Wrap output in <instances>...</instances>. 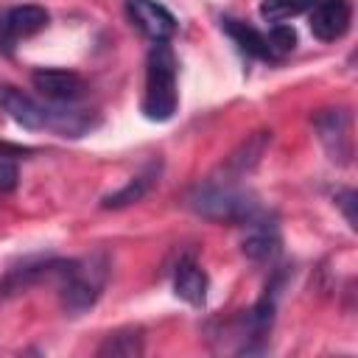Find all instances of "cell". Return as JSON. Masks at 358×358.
<instances>
[{
	"label": "cell",
	"instance_id": "cell-6",
	"mask_svg": "<svg viewBox=\"0 0 358 358\" xmlns=\"http://www.w3.org/2000/svg\"><path fill=\"white\" fill-rule=\"evenodd\" d=\"M48 20H50L48 11L42 6H34V3L8 8L0 17V48L3 50H11L17 39H25V36L39 34L48 25Z\"/></svg>",
	"mask_w": 358,
	"mask_h": 358
},
{
	"label": "cell",
	"instance_id": "cell-15",
	"mask_svg": "<svg viewBox=\"0 0 358 358\" xmlns=\"http://www.w3.org/2000/svg\"><path fill=\"white\" fill-rule=\"evenodd\" d=\"M151 176H154V171H148V173H140V176H134L126 187H120L117 193H109L106 199H103V207H123V204H131V201H140L143 196H145V190L151 187Z\"/></svg>",
	"mask_w": 358,
	"mask_h": 358
},
{
	"label": "cell",
	"instance_id": "cell-7",
	"mask_svg": "<svg viewBox=\"0 0 358 358\" xmlns=\"http://www.w3.org/2000/svg\"><path fill=\"white\" fill-rule=\"evenodd\" d=\"M126 11L131 22L154 42H168L176 34V17L154 0H126Z\"/></svg>",
	"mask_w": 358,
	"mask_h": 358
},
{
	"label": "cell",
	"instance_id": "cell-18",
	"mask_svg": "<svg viewBox=\"0 0 358 358\" xmlns=\"http://www.w3.org/2000/svg\"><path fill=\"white\" fill-rule=\"evenodd\" d=\"M352 201H355V193L352 190H344V196H341V204H344V210H347V221L355 227V215H352Z\"/></svg>",
	"mask_w": 358,
	"mask_h": 358
},
{
	"label": "cell",
	"instance_id": "cell-9",
	"mask_svg": "<svg viewBox=\"0 0 358 358\" xmlns=\"http://www.w3.org/2000/svg\"><path fill=\"white\" fill-rule=\"evenodd\" d=\"M319 140L324 143L330 159L350 162L352 145H350V115L344 109H324L316 115Z\"/></svg>",
	"mask_w": 358,
	"mask_h": 358
},
{
	"label": "cell",
	"instance_id": "cell-5",
	"mask_svg": "<svg viewBox=\"0 0 358 358\" xmlns=\"http://www.w3.org/2000/svg\"><path fill=\"white\" fill-rule=\"evenodd\" d=\"M310 34L322 42H336L350 31L352 22V8L347 0H316L313 8L308 11Z\"/></svg>",
	"mask_w": 358,
	"mask_h": 358
},
{
	"label": "cell",
	"instance_id": "cell-14",
	"mask_svg": "<svg viewBox=\"0 0 358 358\" xmlns=\"http://www.w3.org/2000/svg\"><path fill=\"white\" fill-rule=\"evenodd\" d=\"M316 0H263L260 3V17L268 22H282L291 17H299L313 8Z\"/></svg>",
	"mask_w": 358,
	"mask_h": 358
},
{
	"label": "cell",
	"instance_id": "cell-8",
	"mask_svg": "<svg viewBox=\"0 0 358 358\" xmlns=\"http://www.w3.org/2000/svg\"><path fill=\"white\" fill-rule=\"evenodd\" d=\"M0 106L6 109V115L22 126V129H31V131H39V129H48V117H50V106H42L36 103L31 95H25L22 90L17 87H0Z\"/></svg>",
	"mask_w": 358,
	"mask_h": 358
},
{
	"label": "cell",
	"instance_id": "cell-10",
	"mask_svg": "<svg viewBox=\"0 0 358 358\" xmlns=\"http://www.w3.org/2000/svg\"><path fill=\"white\" fill-rule=\"evenodd\" d=\"M207 288H210V280H207L204 268L190 255L179 257V263L173 268V291H176V296L185 299L187 305H204Z\"/></svg>",
	"mask_w": 358,
	"mask_h": 358
},
{
	"label": "cell",
	"instance_id": "cell-16",
	"mask_svg": "<svg viewBox=\"0 0 358 358\" xmlns=\"http://www.w3.org/2000/svg\"><path fill=\"white\" fill-rule=\"evenodd\" d=\"M266 39H268V48H271V56H274V59H282V56L291 53L294 45H296L294 28H291V25H282V22H277V25L266 34Z\"/></svg>",
	"mask_w": 358,
	"mask_h": 358
},
{
	"label": "cell",
	"instance_id": "cell-4",
	"mask_svg": "<svg viewBox=\"0 0 358 358\" xmlns=\"http://www.w3.org/2000/svg\"><path fill=\"white\" fill-rule=\"evenodd\" d=\"M34 90H39V95H45L50 103L56 106H70L78 98H84L87 84L78 73L73 70H59V67H42L31 76Z\"/></svg>",
	"mask_w": 358,
	"mask_h": 358
},
{
	"label": "cell",
	"instance_id": "cell-11",
	"mask_svg": "<svg viewBox=\"0 0 358 358\" xmlns=\"http://www.w3.org/2000/svg\"><path fill=\"white\" fill-rule=\"evenodd\" d=\"M221 28L227 31V36H229L243 53H249V56H255V59H263V62H277V59L271 56V48H268L266 34L257 31L255 25H249V22H243V20H235V17H224V20H221Z\"/></svg>",
	"mask_w": 358,
	"mask_h": 358
},
{
	"label": "cell",
	"instance_id": "cell-17",
	"mask_svg": "<svg viewBox=\"0 0 358 358\" xmlns=\"http://www.w3.org/2000/svg\"><path fill=\"white\" fill-rule=\"evenodd\" d=\"M17 187V165L8 157H0V190L11 193Z\"/></svg>",
	"mask_w": 358,
	"mask_h": 358
},
{
	"label": "cell",
	"instance_id": "cell-2",
	"mask_svg": "<svg viewBox=\"0 0 358 358\" xmlns=\"http://www.w3.org/2000/svg\"><path fill=\"white\" fill-rule=\"evenodd\" d=\"M190 207L213 221H235L246 224L249 218L257 215V204L252 201L249 193L232 185V179H210L199 185L190 193Z\"/></svg>",
	"mask_w": 358,
	"mask_h": 358
},
{
	"label": "cell",
	"instance_id": "cell-1",
	"mask_svg": "<svg viewBox=\"0 0 358 358\" xmlns=\"http://www.w3.org/2000/svg\"><path fill=\"white\" fill-rule=\"evenodd\" d=\"M176 56L168 42H157L145 62V92H143V115L148 120H171L176 112Z\"/></svg>",
	"mask_w": 358,
	"mask_h": 358
},
{
	"label": "cell",
	"instance_id": "cell-3",
	"mask_svg": "<svg viewBox=\"0 0 358 358\" xmlns=\"http://www.w3.org/2000/svg\"><path fill=\"white\" fill-rule=\"evenodd\" d=\"M103 263L98 260H67V266L59 274V299L67 313H81L95 305L101 288H103Z\"/></svg>",
	"mask_w": 358,
	"mask_h": 358
},
{
	"label": "cell",
	"instance_id": "cell-13",
	"mask_svg": "<svg viewBox=\"0 0 358 358\" xmlns=\"http://www.w3.org/2000/svg\"><path fill=\"white\" fill-rule=\"evenodd\" d=\"M98 355H112V358H134V355H143V336L137 330H126V333H115L109 336L101 347H98Z\"/></svg>",
	"mask_w": 358,
	"mask_h": 358
},
{
	"label": "cell",
	"instance_id": "cell-12",
	"mask_svg": "<svg viewBox=\"0 0 358 358\" xmlns=\"http://www.w3.org/2000/svg\"><path fill=\"white\" fill-rule=\"evenodd\" d=\"M252 229H249V235H246V241H243V255H249L252 260H268L274 252H277V229H274V224H266V221H260L257 215L255 218H249L246 221Z\"/></svg>",
	"mask_w": 358,
	"mask_h": 358
}]
</instances>
